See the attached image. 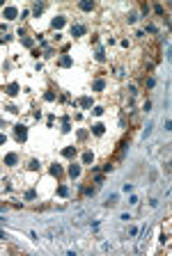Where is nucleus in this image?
Here are the masks:
<instances>
[{
    "instance_id": "6",
    "label": "nucleus",
    "mask_w": 172,
    "mask_h": 256,
    "mask_svg": "<svg viewBox=\"0 0 172 256\" xmlns=\"http://www.w3.org/2000/svg\"><path fill=\"white\" fill-rule=\"evenodd\" d=\"M71 34H74V37H80V34H85V27L83 25H74L71 27Z\"/></svg>"
},
{
    "instance_id": "8",
    "label": "nucleus",
    "mask_w": 172,
    "mask_h": 256,
    "mask_svg": "<svg viewBox=\"0 0 172 256\" xmlns=\"http://www.w3.org/2000/svg\"><path fill=\"white\" fill-rule=\"evenodd\" d=\"M103 130H106L103 124H94V126H92V133H94V135H103Z\"/></svg>"
},
{
    "instance_id": "14",
    "label": "nucleus",
    "mask_w": 172,
    "mask_h": 256,
    "mask_svg": "<svg viewBox=\"0 0 172 256\" xmlns=\"http://www.w3.org/2000/svg\"><path fill=\"white\" fill-rule=\"evenodd\" d=\"M80 105H83V108H90V105H92V98H80Z\"/></svg>"
},
{
    "instance_id": "10",
    "label": "nucleus",
    "mask_w": 172,
    "mask_h": 256,
    "mask_svg": "<svg viewBox=\"0 0 172 256\" xmlns=\"http://www.w3.org/2000/svg\"><path fill=\"white\" fill-rule=\"evenodd\" d=\"M78 7L83 9V12H92V9H94V2H80Z\"/></svg>"
},
{
    "instance_id": "15",
    "label": "nucleus",
    "mask_w": 172,
    "mask_h": 256,
    "mask_svg": "<svg viewBox=\"0 0 172 256\" xmlns=\"http://www.w3.org/2000/svg\"><path fill=\"white\" fill-rule=\"evenodd\" d=\"M92 160H94V155H92V153H90V151H87V153L83 155V162H87V165H90V162H92Z\"/></svg>"
},
{
    "instance_id": "17",
    "label": "nucleus",
    "mask_w": 172,
    "mask_h": 256,
    "mask_svg": "<svg viewBox=\"0 0 172 256\" xmlns=\"http://www.w3.org/2000/svg\"><path fill=\"white\" fill-rule=\"evenodd\" d=\"M44 98H46V101H55V94H53V92H46V94H44Z\"/></svg>"
},
{
    "instance_id": "9",
    "label": "nucleus",
    "mask_w": 172,
    "mask_h": 256,
    "mask_svg": "<svg viewBox=\"0 0 172 256\" xmlns=\"http://www.w3.org/2000/svg\"><path fill=\"white\" fill-rule=\"evenodd\" d=\"M62 155H64V158H74V155H76V149H74V146H67V149L62 151Z\"/></svg>"
},
{
    "instance_id": "1",
    "label": "nucleus",
    "mask_w": 172,
    "mask_h": 256,
    "mask_svg": "<svg viewBox=\"0 0 172 256\" xmlns=\"http://www.w3.org/2000/svg\"><path fill=\"white\" fill-rule=\"evenodd\" d=\"M14 137H16L18 142H26V137H28L26 126H14Z\"/></svg>"
},
{
    "instance_id": "4",
    "label": "nucleus",
    "mask_w": 172,
    "mask_h": 256,
    "mask_svg": "<svg viewBox=\"0 0 172 256\" xmlns=\"http://www.w3.org/2000/svg\"><path fill=\"white\" fill-rule=\"evenodd\" d=\"M69 176H71V179L80 176V167H78V165H71V167H69Z\"/></svg>"
},
{
    "instance_id": "2",
    "label": "nucleus",
    "mask_w": 172,
    "mask_h": 256,
    "mask_svg": "<svg viewBox=\"0 0 172 256\" xmlns=\"http://www.w3.org/2000/svg\"><path fill=\"white\" fill-rule=\"evenodd\" d=\"M2 16L7 18V21H14V18L18 16V9H16V7H5V12H2Z\"/></svg>"
},
{
    "instance_id": "13",
    "label": "nucleus",
    "mask_w": 172,
    "mask_h": 256,
    "mask_svg": "<svg viewBox=\"0 0 172 256\" xmlns=\"http://www.w3.org/2000/svg\"><path fill=\"white\" fill-rule=\"evenodd\" d=\"M103 87H106V80H96L94 82V92H101Z\"/></svg>"
},
{
    "instance_id": "18",
    "label": "nucleus",
    "mask_w": 172,
    "mask_h": 256,
    "mask_svg": "<svg viewBox=\"0 0 172 256\" xmlns=\"http://www.w3.org/2000/svg\"><path fill=\"white\" fill-rule=\"evenodd\" d=\"M28 167H30V169H39V162H37V160H30V165H28Z\"/></svg>"
},
{
    "instance_id": "16",
    "label": "nucleus",
    "mask_w": 172,
    "mask_h": 256,
    "mask_svg": "<svg viewBox=\"0 0 172 256\" xmlns=\"http://www.w3.org/2000/svg\"><path fill=\"white\" fill-rule=\"evenodd\" d=\"M58 195H60V197H67V195H69V190L64 188V185H60V188H58Z\"/></svg>"
},
{
    "instance_id": "5",
    "label": "nucleus",
    "mask_w": 172,
    "mask_h": 256,
    "mask_svg": "<svg viewBox=\"0 0 172 256\" xmlns=\"http://www.w3.org/2000/svg\"><path fill=\"white\" fill-rule=\"evenodd\" d=\"M64 23H67V21H64V18L62 16H58V18H53V30H60L62 25H64Z\"/></svg>"
},
{
    "instance_id": "20",
    "label": "nucleus",
    "mask_w": 172,
    "mask_h": 256,
    "mask_svg": "<svg viewBox=\"0 0 172 256\" xmlns=\"http://www.w3.org/2000/svg\"><path fill=\"white\" fill-rule=\"evenodd\" d=\"M5 142H7V137H5L2 133H0V144H5Z\"/></svg>"
},
{
    "instance_id": "11",
    "label": "nucleus",
    "mask_w": 172,
    "mask_h": 256,
    "mask_svg": "<svg viewBox=\"0 0 172 256\" xmlns=\"http://www.w3.org/2000/svg\"><path fill=\"white\" fill-rule=\"evenodd\" d=\"M71 64H74V60H71L69 55H64V57L60 60V67H71Z\"/></svg>"
},
{
    "instance_id": "19",
    "label": "nucleus",
    "mask_w": 172,
    "mask_h": 256,
    "mask_svg": "<svg viewBox=\"0 0 172 256\" xmlns=\"http://www.w3.org/2000/svg\"><path fill=\"white\" fill-rule=\"evenodd\" d=\"M96 60H99V62H103V60H106V55H103V51H99V53H96Z\"/></svg>"
},
{
    "instance_id": "3",
    "label": "nucleus",
    "mask_w": 172,
    "mask_h": 256,
    "mask_svg": "<svg viewBox=\"0 0 172 256\" xmlns=\"http://www.w3.org/2000/svg\"><path fill=\"white\" fill-rule=\"evenodd\" d=\"M16 162H18V155H16V153H7V155H5V165H9V167H14Z\"/></svg>"
},
{
    "instance_id": "7",
    "label": "nucleus",
    "mask_w": 172,
    "mask_h": 256,
    "mask_svg": "<svg viewBox=\"0 0 172 256\" xmlns=\"http://www.w3.org/2000/svg\"><path fill=\"white\" fill-rule=\"evenodd\" d=\"M7 94L9 96H18V85H16V82H12V85L7 87Z\"/></svg>"
},
{
    "instance_id": "12",
    "label": "nucleus",
    "mask_w": 172,
    "mask_h": 256,
    "mask_svg": "<svg viewBox=\"0 0 172 256\" xmlns=\"http://www.w3.org/2000/svg\"><path fill=\"white\" fill-rule=\"evenodd\" d=\"M51 174H53V176H60V174H62V167H60V165H53V167H51Z\"/></svg>"
}]
</instances>
